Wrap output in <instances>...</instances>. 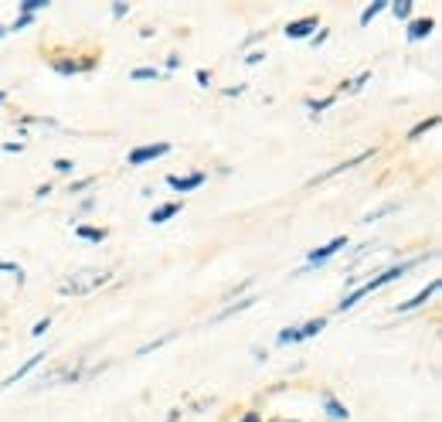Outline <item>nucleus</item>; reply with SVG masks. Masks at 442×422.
I'll return each instance as SVG.
<instances>
[{
    "mask_svg": "<svg viewBox=\"0 0 442 422\" xmlns=\"http://www.w3.org/2000/svg\"><path fill=\"white\" fill-rule=\"evenodd\" d=\"M418 262H425V255H418V259H405V262H398V266H388V269H381L378 276H371L367 283H361L354 293H347V300H340L337 303V310L344 313V310H351V306H358L364 296H371L374 290H381V286H388V283H395V279H402L405 273H412Z\"/></svg>",
    "mask_w": 442,
    "mask_h": 422,
    "instance_id": "f257e3e1",
    "label": "nucleus"
},
{
    "mask_svg": "<svg viewBox=\"0 0 442 422\" xmlns=\"http://www.w3.org/2000/svg\"><path fill=\"white\" fill-rule=\"evenodd\" d=\"M102 283H109V273H102V269H82V273H72L68 279L58 283V293L85 296V293H92L95 286H102Z\"/></svg>",
    "mask_w": 442,
    "mask_h": 422,
    "instance_id": "f03ea898",
    "label": "nucleus"
},
{
    "mask_svg": "<svg viewBox=\"0 0 442 422\" xmlns=\"http://www.w3.org/2000/svg\"><path fill=\"white\" fill-rule=\"evenodd\" d=\"M170 154V143H143V147H136V150H129V157H126V164H133V167H143V164H150V160H160Z\"/></svg>",
    "mask_w": 442,
    "mask_h": 422,
    "instance_id": "7ed1b4c3",
    "label": "nucleus"
},
{
    "mask_svg": "<svg viewBox=\"0 0 442 422\" xmlns=\"http://www.w3.org/2000/svg\"><path fill=\"white\" fill-rule=\"evenodd\" d=\"M317 28H320V17H317V14H310V17L289 21V24H286V38H310Z\"/></svg>",
    "mask_w": 442,
    "mask_h": 422,
    "instance_id": "20e7f679",
    "label": "nucleus"
},
{
    "mask_svg": "<svg viewBox=\"0 0 442 422\" xmlns=\"http://www.w3.org/2000/svg\"><path fill=\"white\" fill-rule=\"evenodd\" d=\"M344 246H347V239H344V235H337V239H330L326 246H320V249H313V253L306 255V262H310V266H317V262H326L330 255H337L340 249H344Z\"/></svg>",
    "mask_w": 442,
    "mask_h": 422,
    "instance_id": "39448f33",
    "label": "nucleus"
},
{
    "mask_svg": "<svg viewBox=\"0 0 442 422\" xmlns=\"http://www.w3.org/2000/svg\"><path fill=\"white\" fill-rule=\"evenodd\" d=\"M439 293V279H432L422 293H415L412 300H405V303H398V313H408V310H415V306H422V303H429V296Z\"/></svg>",
    "mask_w": 442,
    "mask_h": 422,
    "instance_id": "423d86ee",
    "label": "nucleus"
},
{
    "mask_svg": "<svg viewBox=\"0 0 442 422\" xmlns=\"http://www.w3.org/2000/svg\"><path fill=\"white\" fill-rule=\"evenodd\" d=\"M432 28H436V17H418V21H412L408 24V42H422V38H429L432 35Z\"/></svg>",
    "mask_w": 442,
    "mask_h": 422,
    "instance_id": "0eeeda50",
    "label": "nucleus"
},
{
    "mask_svg": "<svg viewBox=\"0 0 442 422\" xmlns=\"http://www.w3.org/2000/svg\"><path fill=\"white\" fill-rule=\"evenodd\" d=\"M41 361H44V351H38V354H31V358H28V361H24V365H21V368H17L14 375H7V381H3V388H10V385H17V381L24 378V375H31V371L38 368Z\"/></svg>",
    "mask_w": 442,
    "mask_h": 422,
    "instance_id": "6e6552de",
    "label": "nucleus"
},
{
    "mask_svg": "<svg viewBox=\"0 0 442 422\" xmlns=\"http://www.w3.org/2000/svg\"><path fill=\"white\" fill-rule=\"evenodd\" d=\"M204 181H208V177H204L201 170H198V174H187V177H174V174L167 177V184L177 187V191H194V187H201Z\"/></svg>",
    "mask_w": 442,
    "mask_h": 422,
    "instance_id": "1a4fd4ad",
    "label": "nucleus"
},
{
    "mask_svg": "<svg viewBox=\"0 0 442 422\" xmlns=\"http://www.w3.org/2000/svg\"><path fill=\"white\" fill-rule=\"evenodd\" d=\"M174 214H181V201H170V205L154 208V211H150V225H163V221H170Z\"/></svg>",
    "mask_w": 442,
    "mask_h": 422,
    "instance_id": "9d476101",
    "label": "nucleus"
},
{
    "mask_svg": "<svg viewBox=\"0 0 442 422\" xmlns=\"http://www.w3.org/2000/svg\"><path fill=\"white\" fill-rule=\"evenodd\" d=\"M323 405H326V416L330 419H351V412H347V405L340 402V398H333V395H323Z\"/></svg>",
    "mask_w": 442,
    "mask_h": 422,
    "instance_id": "9b49d317",
    "label": "nucleus"
},
{
    "mask_svg": "<svg viewBox=\"0 0 442 422\" xmlns=\"http://www.w3.org/2000/svg\"><path fill=\"white\" fill-rule=\"evenodd\" d=\"M75 235L85 239V242H102L106 239V228H95V225H79L75 228Z\"/></svg>",
    "mask_w": 442,
    "mask_h": 422,
    "instance_id": "f8f14e48",
    "label": "nucleus"
},
{
    "mask_svg": "<svg viewBox=\"0 0 442 422\" xmlns=\"http://www.w3.org/2000/svg\"><path fill=\"white\" fill-rule=\"evenodd\" d=\"M323 327H326V320H323V317H317V320H306V324L300 327V338H303V340H306V338H317Z\"/></svg>",
    "mask_w": 442,
    "mask_h": 422,
    "instance_id": "ddd939ff",
    "label": "nucleus"
},
{
    "mask_svg": "<svg viewBox=\"0 0 442 422\" xmlns=\"http://www.w3.org/2000/svg\"><path fill=\"white\" fill-rule=\"evenodd\" d=\"M252 303H255V296H245L241 303H232V306H225V310L218 313V320H225V317H235V313H241V310H248Z\"/></svg>",
    "mask_w": 442,
    "mask_h": 422,
    "instance_id": "4468645a",
    "label": "nucleus"
},
{
    "mask_svg": "<svg viewBox=\"0 0 442 422\" xmlns=\"http://www.w3.org/2000/svg\"><path fill=\"white\" fill-rule=\"evenodd\" d=\"M385 7H388L385 0H374L371 7H364V10H361V24H371V21H374V17H378V14H381Z\"/></svg>",
    "mask_w": 442,
    "mask_h": 422,
    "instance_id": "2eb2a0df",
    "label": "nucleus"
},
{
    "mask_svg": "<svg viewBox=\"0 0 442 422\" xmlns=\"http://www.w3.org/2000/svg\"><path fill=\"white\" fill-rule=\"evenodd\" d=\"M48 7V0H21V14H31L35 17V10H44Z\"/></svg>",
    "mask_w": 442,
    "mask_h": 422,
    "instance_id": "dca6fc26",
    "label": "nucleus"
},
{
    "mask_svg": "<svg viewBox=\"0 0 442 422\" xmlns=\"http://www.w3.org/2000/svg\"><path fill=\"white\" fill-rule=\"evenodd\" d=\"M129 79H154V82H157V79H160V72H157V68H133V72H129Z\"/></svg>",
    "mask_w": 442,
    "mask_h": 422,
    "instance_id": "f3484780",
    "label": "nucleus"
},
{
    "mask_svg": "<svg viewBox=\"0 0 442 422\" xmlns=\"http://www.w3.org/2000/svg\"><path fill=\"white\" fill-rule=\"evenodd\" d=\"M279 344H296V340H303L300 338V327H289V331H279Z\"/></svg>",
    "mask_w": 442,
    "mask_h": 422,
    "instance_id": "a211bd4d",
    "label": "nucleus"
},
{
    "mask_svg": "<svg viewBox=\"0 0 442 422\" xmlns=\"http://www.w3.org/2000/svg\"><path fill=\"white\" fill-rule=\"evenodd\" d=\"M436 123H439V116H432V120H425V123H418V127L412 129V133H408V136H412V140H418V136H422V133H425V129H432V127H436Z\"/></svg>",
    "mask_w": 442,
    "mask_h": 422,
    "instance_id": "6ab92c4d",
    "label": "nucleus"
},
{
    "mask_svg": "<svg viewBox=\"0 0 442 422\" xmlns=\"http://www.w3.org/2000/svg\"><path fill=\"white\" fill-rule=\"evenodd\" d=\"M0 273H14V276H17V283H24V269H21L17 262H0Z\"/></svg>",
    "mask_w": 442,
    "mask_h": 422,
    "instance_id": "aec40b11",
    "label": "nucleus"
},
{
    "mask_svg": "<svg viewBox=\"0 0 442 422\" xmlns=\"http://www.w3.org/2000/svg\"><path fill=\"white\" fill-rule=\"evenodd\" d=\"M28 24H35V17H31V14H21V17H17V21H14V24H10L7 31H24Z\"/></svg>",
    "mask_w": 442,
    "mask_h": 422,
    "instance_id": "412c9836",
    "label": "nucleus"
},
{
    "mask_svg": "<svg viewBox=\"0 0 442 422\" xmlns=\"http://www.w3.org/2000/svg\"><path fill=\"white\" fill-rule=\"evenodd\" d=\"M392 10H395V17H412V0H402V3H395V7H392Z\"/></svg>",
    "mask_w": 442,
    "mask_h": 422,
    "instance_id": "4be33fe9",
    "label": "nucleus"
},
{
    "mask_svg": "<svg viewBox=\"0 0 442 422\" xmlns=\"http://www.w3.org/2000/svg\"><path fill=\"white\" fill-rule=\"evenodd\" d=\"M388 211H398V201H392V205H385V208H378V211H371L364 221H378V218H381V214H388Z\"/></svg>",
    "mask_w": 442,
    "mask_h": 422,
    "instance_id": "5701e85b",
    "label": "nucleus"
},
{
    "mask_svg": "<svg viewBox=\"0 0 442 422\" xmlns=\"http://www.w3.org/2000/svg\"><path fill=\"white\" fill-rule=\"evenodd\" d=\"M55 170H58V174H72V170H75V164H72L68 157H58V160H55Z\"/></svg>",
    "mask_w": 442,
    "mask_h": 422,
    "instance_id": "b1692460",
    "label": "nucleus"
},
{
    "mask_svg": "<svg viewBox=\"0 0 442 422\" xmlns=\"http://www.w3.org/2000/svg\"><path fill=\"white\" fill-rule=\"evenodd\" d=\"M330 102H333V95H326V99H320V102H306V109H313V113H323Z\"/></svg>",
    "mask_w": 442,
    "mask_h": 422,
    "instance_id": "393cba45",
    "label": "nucleus"
},
{
    "mask_svg": "<svg viewBox=\"0 0 442 422\" xmlns=\"http://www.w3.org/2000/svg\"><path fill=\"white\" fill-rule=\"evenodd\" d=\"M48 327H51V320H48V317H44V320H38V324H35V327H31V334H35V338H41V334H44V331H48Z\"/></svg>",
    "mask_w": 442,
    "mask_h": 422,
    "instance_id": "a878e982",
    "label": "nucleus"
},
{
    "mask_svg": "<svg viewBox=\"0 0 442 422\" xmlns=\"http://www.w3.org/2000/svg\"><path fill=\"white\" fill-rule=\"evenodd\" d=\"M89 184H92V177H85V181H75V184H72V187H68V191H72V194H79V191H85V187H89Z\"/></svg>",
    "mask_w": 442,
    "mask_h": 422,
    "instance_id": "bb28decb",
    "label": "nucleus"
},
{
    "mask_svg": "<svg viewBox=\"0 0 442 422\" xmlns=\"http://www.w3.org/2000/svg\"><path fill=\"white\" fill-rule=\"evenodd\" d=\"M259 62H266V55H262V51H252V55L245 58V65H259Z\"/></svg>",
    "mask_w": 442,
    "mask_h": 422,
    "instance_id": "cd10ccee",
    "label": "nucleus"
},
{
    "mask_svg": "<svg viewBox=\"0 0 442 422\" xmlns=\"http://www.w3.org/2000/svg\"><path fill=\"white\" fill-rule=\"evenodd\" d=\"M122 14H129V3H113V17H122Z\"/></svg>",
    "mask_w": 442,
    "mask_h": 422,
    "instance_id": "c85d7f7f",
    "label": "nucleus"
},
{
    "mask_svg": "<svg viewBox=\"0 0 442 422\" xmlns=\"http://www.w3.org/2000/svg\"><path fill=\"white\" fill-rule=\"evenodd\" d=\"M3 150H7V154H21V150H24V143H3Z\"/></svg>",
    "mask_w": 442,
    "mask_h": 422,
    "instance_id": "c756f323",
    "label": "nucleus"
},
{
    "mask_svg": "<svg viewBox=\"0 0 442 422\" xmlns=\"http://www.w3.org/2000/svg\"><path fill=\"white\" fill-rule=\"evenodd\" d=\"M198 85H211V72H204L201 68V72H198Z\"/></svg>",
    "mask_w": 442,
    "mask_h": 422,
    "instance_id": "7c9ffc66",
    "label": "nucleus"
},
{
    "mask_svg": "<svg viewBox=\"0 0 442 422\" xmlns=\"http://www.w3.org/2000/svg\"><path fill=\"white\" fill-rule=\"evenodd\" d=\"M239 422H262V419H259V412H245Z\"/></svg>",
    "mask_w": 442,
    "mask_h": 422,
    "instance_id": "2f4dec72",
    "label": "nucleus"
},
{
    "mask_svg": "<svg viewBox=\"0 0 442 422\" xmlns=\"http://www.w3.org/2000/svg\"><path fill=\"white\" fill-rule=\"evenodd\" d=\"M3 35H7V28H3V24H0V38H3Z\"/></svg>",
    "mask_w": 442,
    "mask_h": 422,
    "instance_id": "473e14b6",
    "label": "nucleus"
},
{
    "mask_svg": "<svg viewBox=\"0 0 442 422\" xmlns=\"http://www.w3.org/2000/svg\"><path fill=\"white\" fill-rule=\"evenodd\" d=\"M3 99H7V92H3V89H0V102H3Z\"/></svg>",
    "mask_w": 442,
    "mask_h": 422,
    "instance_id": "72a5a7b5",
    "label": "nucleus"
},
{
    "mask_svg": "<svg viewBox=\"0 0 442 422\" xmlns=\"http://www.w3.org/2000/svg\"><path fill=\"white\" fill-rule=\"evenodd\" d=\"M273 422H286V419H273ZM289 422H296V419H289Z\"/></svg>",
    "mask_w": 442,
    "mask_h": 422,
    "instance_id": "f704fd0d",
    "label": "nucleus"
}]
</instances>
